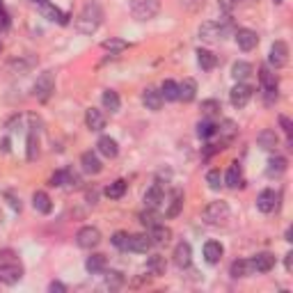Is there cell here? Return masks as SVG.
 Segmentation results:
<instances>
[{
    "mask_svg": "<svg viewBox=\"0 0 293 293\" xmlns=\"http://www.w3.org/2000/svg\"><path fill=\"white\" fill-rule=\"evenodd\" d=\"M101 18H103V12H101L99 3H87L82 7L80 16L76 18V28L80 35H94L101 26Z\"/></svg>",
    "mask_w": 293,
    "mask_h": 293,
    "instance_id": "cell-1",
    "label": "cell"
},
{
    "mask_svg": "<svg viewBox=\"0 0 293 293\" xmlns=\"http://www.w3.org/2000/svg\"><path fill=\"white\" fill-rule=\"evenodd\" d=\"M23 277V266L12 250L0 252V282L3 284H16Z\"/></svg>",
    "mask_w": 293,
    "mask_h": 293,
    "instance_id": "cell-2",
    "label": "cell"
},
{
    "mask_svg": "<svg viewBox=\"0 0 293 293\" xmlns=\"http://www.w3.org/2000/svg\"><path fill=\"white\" fill-rule=\"evenodd\" d=\"M160 12V0H135L131 14L135 21H151Z\"/></svg>",
    "mask_w": 293,
    "mask_h": 293,
    "instance_id": "cell-3",
    "label": "cell"
},
{
    "mask_svg": "<svg viewBox=\"0 0 293 293\" xmlns=\"http://www.w3.org/2000/svg\"><path fill=\"white\" fill-rule=\"evenodd\" d=\"M32 90H35V96L39 101H46L48 96L55 92V76H53L51 71H44L41 76L37 78V82H35Z\"/></svg>",
    "mask_w": 293,
    "mask_h": 293,
    "instance_id": "cell-4",
    "label": "cell"
},
{
    "mask_svg": "<svg viewBox=\"0 0 293 293\" xmlns=\"http://www.w3.org/2000/svg\"><path fill=\"white\" fill-rule=\"evenodd\" d=\"M76 243L82 250H92V247H96L101 243V232L96 227H82L76 234Z\"/></svg>",
    "mask_w": 293,
    "mask_h": 293,
    "instance_id": "cell-5",
    "label": "cell"
},
{
    "mask_svg": "<svg viewBox=\"0 0 293 293\" xmlns=\"http://www.w3.org/2000/svg\"><path fill=\"white\" fill-rule=\"evenodd\" d=\"M268 62H270L275 69H282V67H286V62H289V44L286 41H275L270 46V55H268Z\"/></svg>",
    "mask_w": 293,
    "mask_h": 293,
    "instance_id": "cell-6",
    "label": "cell"
},
{
    "mask_svg": "<svg viewBox=\"0 0 293 293\" xmlns=\"http://www.w3.org/2000/svg\"><path fill=\"white\" fill-rule=\"evenodd\" d=\"M227 216H229L227 202H211L206 208H204V220H206L208 224L222 222V220H227Z\"/></svg>",
    "mask_w": 293,
    "mask_h": 293,
    "instance_id": "cell-7",
    "label": "cell"
},
{
    "mask_svg": "<svg viewBox=\"0 0 293 293\" xmlns=\"http://www.w3.org/2000/svg\"><path fill=\"white\" fill-rule=\"evenodd\" d=\"M229 99H232L234 108H245L247 101L252 99V87L247 82H238L232 92H229Z\"/></svg>",
    "mask_w": 293,
    "mask_h": 293,
    "instance_id": "cell-8",
    "label": "cell"
},
{
    "mask_svg": "<svg viewBox=\"0 0 293 293\" xmlns=\"http://www.w3.org/2000/svg\"><path fill=\"white\" fill-rule=\"evenodd\" d=\"M234 37H236V44L241 51H252V48H257L259 44V37L255 30H247V28H241V30L234 32Z\"/></svg>",
    "mask_w": 293,
    "mask_h": 293,
    "instance_id": "cell-9",
    "label": "cell"
},
{
    "mask_svg": "<svg viewBox=\"0 0 293 293\" xmlns=\"http://www.w3.org/2000/svg\"><path fill=\"white\" fill-rule=\"evenodd\" d=\"M163 199H165V190H163V185L160 183H154L149 190L144 193V206L146 208H158L160 204H163Z\"/></svg>",
    "mask_w": 293,
    "mask_h": 293,
    "instance_id": "cell-10",
    "label": "cell"
},
{
    "mask_svg": "<svg viewBox=\"0 0 293 293\" xmlns=\"http://www.w3.org/2000/svg\"><path fill=\"white\" fill-rule=\"evenodd\" d=\"M277 206V195L275 190H261L257 197V208L261 213H273Z\"/></svg>",
    "mask_w": 293,
    "mask_h": 293,
    "instance_id": "cell-11",
    "label": "cell"
},
{
    "mask_svg": "<svg viewBox=\"0 0 293 293\" xmlns=\"http://www.w3.org/2000/svg\"><path fill=\"white\" fill-rule=\"evenodd\" d=\"M252 270L257 273H268L275 268V255H270V252H259V255L252 259Z\"/></svg>",
    "mask_w": 293,
    "mask_h": 293,
    "instance_id": "cell-12",
    "label": "cell"
},
{
    "mask_svg": "<svg viewBox=\"0 0 293 293\" xmlns=\"http://www.w3.org/2000/svg\"><path fill=\"white\" fill-rule=\"evenodd\" d=\"M174 263H177V268H188L190 261H193V250H190L188 243H179L177 247H174Z\"/></svg>",
    "mask_w": 293,
    "mask_h": 293,
    "instance_id": "cell-13",
    "label": "cell"
},
{
    "mask_svg": "<svg viewBox=\"0 0 293 293\" xmlns=\"http://www.w3.org/2000/svg\"><path fill=\"white\" fill-rule=\"evenodd\" d=\"M151 243L154 241H151V236H146V234H133V236H129V250L144 255V252H149Z\"/></svg>",
    "mask_w": 293,
    "mask_h": 293,
    "instance_id": "cell-14",
    "label": "cell"
},
{
    "mask_svg": "<svg viewBox=\"0 0 293 293\" xmlns=\"http://www.w3.org/2000/svg\"><path fill=\"white\" fill-rule=\"evenodd\" d=\"M142 103L146 106V110L158 112L160 108H163V96H160L158 90H154V87H146V90L142 92Z\"/></svg>",
    "mask_w": 293,
    "mask_h": 293,
    "instance_id": "cell-15",
    "label": "cell"
},
{
    "mask_svg": "<svg viewBox=\"0 0 293 293\" xmlns=\"http://www.w3.org/2000/svg\"><path fill=\"white\" fill-rule=\"evenodd\" d=\"M80 165L87 174H99L101 170H103V165H101L99 156H96L94 151H85V154L80 156Z\"/></svg>",
    "mask_w": 293,
    "mask_h": 293,
    "instance_id": "cell-16",
    "label": "cell"
},
{
    "mask_svg": "<svg viewBox=\"0 0 293 293\" xmlns=\"http://www.w3.org/2000/svg\"><path fill=\"white\" fill-rule=\"evenodd\" d=\"M195 96H197V82L193 78H183V82L179 85V101L190 103V101H195Z\"/></svg>",
    "mask_w": 293,
    "mask_h": 293,
    "instance_id": "cell-17",
    "label": "cell"
},
{
    "mask_svg": "<svg viewBox=\"0 0 293 293\" xmlns=\"http://www.w3.org/2000/svg\"><path fill=\"white\" fill-rule=\"evenodd\" d=\"M96 149H99V154H103L106 158H115V156L119 154L117 140L110 138V135H103V138H99V142H96Z\"/></svg>",
    "mask_w": 293,
    "mask_h": 293,
    "instance_id": "cell-18",
    "label": "cell"
},
{
    "mask_svg": "<svg viewBox=\"0 0 293 293\" xmlns=\"http://www.w3.org/2000/svg\"><path fill=\"white\" fill-rule=\"evenodd\" d=\"M85 121H87V129L90 131H103L106 129V115L96 108H90L85 115Z\"/></svg>",
    "mask_w": 293,
    "mask_h": 293,
    "instance_id": "cell-19",
    "label": "cell"
},
{
    "mask_svg": "<svg viewBox=\"0 0 293 293\" xmlns=\"http://www.w3.org/2000/svg\"><path fill=\"white\" fill-rule=\"evenodd\" d=\"M199 37L204 39V41H218V39H222L220 35V26L218 21H206L199 26Z\"/></svg>",
    "mask_w": 293,
    "mask_h": 293,
    "instance_id": "cell-20",
    "label": "cell"
},
{
    "mask_svg": "<svg viewBox=\"0 0 293 293\" xmlns=\"http://www.w3.org/2000/svg\"><path fill=\"white\" fill-rule=\"evenodd\" d=\"M222 255H224V247L220 245L218 241H208L206 245H204V259H206V263H218L220 259H222Z\"/></svg>",
    "mask_w": 293,
    "mask_h": 293,
    "instance_id": "cell-21",
    "label": "cell"
},
{
    "mask_svg": "<svg viewBox=\"0 0 293 293\" xmlns=\"http://www.w3.org/2000/svg\"><path fill=\"white\" fill-rule=\"evenodd\" d=\"M41 12H44V16L53 23H60V26H67V23H69V14L60 12L57 7H53V5H48V3L41 5Z\"/></svg>",
    "mask_w": 293,
    "mask_h": 293,
    "instance_id": "cell-22",
    "label": "cell"
},
{
    "mask_svg": "<svg viewBox=\"0 0 293 293\" xmlns=\"http://www.w3.org/2000/svg\"><path fill=\"white\" fill-rule=\"evenodd\" d=\"M257 144L261 146L263 151H273L277 146V133L273 129H263L261 133L257 135Z\"/></svg>",
    "mask_w": 293,
    "mask_h": 293,
    "instance_id": "cell-23",
    "label": "cell"
},
{
    "mask_svg": "<svg viewBox=\"0 0 293 293\" xmlns=\"http://www.w3.org/2000/svg\"><path fill=\"white\" fill-rule=\"evenodd\" d=\"M170 238H172V229L170 227H165V224H158L156 222L154 227H151V241L154 243H170Z\"/></svg>",
    "mask_w": 293,
    "mask_h": 293,
    "instance_id": "cell-24",
    "label": "cell"
},
{
    "mask_svg": "<svg viewBox=\"0 0 293 293\" xmlns=\"http://www.w3.org/2000/svg\"><path fill=\"white\" fill-rule=\"evenodd\" d=\"M250 273H255L252 270V263L250 261H245V259H238V261H234L232 263V268H229V275L232 277H247Z\"/></svg>",
    "mask_w": 293,
    "mask_h": 293,
    "instance_id": "cell-25",
    "label": "cell"
},
{
    "mask_svg": "<svg viewBox=\"0 0 293 293\" xmlns=\"http://www.w3.org/2000/svg\"><path fill=\"white\" fill-rule=\"evenodd\" d=\"M106 263H108L106 255H92V257H87L85 268L92 273V275H96V273H103L106 270Z\"/></svg>",
    "mask_w": 293,
    "mask_h": 293,
    "instance_id": "cell-26",
    "label": "cell"
},
{
    "mask_svg": "<svg viewBox=\"0 0 293 293\" xmlns=\"http://www.w3.org/2000/svg\"><path fill=\"white\" fill-rule=\"evenodd\" d=\"M243 181V172H241V165L238 163H232L227 170V177H224V183L229 185V188H238Z\"/></svg>",
    "mask_w": 293,
    "mask_h": 293,
    "instance_id": "cell-27",
    "label": "cell"
},
{
    "mask_svg": "<svg viewBox=\"0 0 293 293\" xmlns=\"http://www.w3.org/2000/svg\"><path fill=\"white\" fill-rule=\"evenodd\" d=\"M32 206L37 208L39 213H51V197H48L44 190H37L35 195H32Z\"/></svg>",
    "mask_w": 293,
    "mask_h": 293,
    "instance_id": "cell-28",
    "label": "cell"
},
{
    "mask_svg": "<svg viewBox=\"0 0 293 293\" xmlns=\"http://www.w3.org/2000/svg\"><path fill=\"white\" fill-rule=\"evenodd\" d=\"M259 80H261V85H263V90L266 92L277 90V76L268 69V67H261V71H259Z\"/></svg>",
    "mask_w": 293,
    "mask_h": 293,
    "instance_id": "cell-29",
    "label": "cell"
},
{
    "mask_svg": "<svg viewBox=\"0 0 293 293\" xmlns=\"http://www.w3.org/2000/svg\"><path fill=\"white\" fill-rule=\"evenodd\" d=\"M232 76H234V80H238V82L247 80V78L252 76V65L250 62H236V65L232 67Z\"/></svg>",
    "mask_w": 293,
    "mask_h": 293,
    "instance_id": "cell-30",
    "label": "cell"
},
{
    "mask_svg": "<svg viewBox=\"0 0 293 293\" xmlns=\"http://www.w3.org/2000/svg\"><path fill=\"white\" fill-rule=\"evenodd\" d=\"M216 62L218 60H216V55H213L211 51H206V48H199L197 51V65L202 67L204 71H211L213 67H216Z\"/></svg>",
    "mask_w": 293,
    "mask_h": 293,
    "instance_id": "cell-31",
    "label": "cell"
},
{
    "mask_svg": "<svg viewBox=\"0 0 293 293\" xmlns=\"http://www.w3.org/2000/svg\"><path fill=\"white\" fill-rule=\"evenodd\" d=\"M268 177H280V174L286 172V158H282V156H275V158L268 160Z\"/></svg>",
    "mask_w": 293,
    "mask_h": 293,
    "instance_id": "cell-32",
    "label": "cell"
},
{
    "mask_svg": "<svg viewBox=\"0 0 293 293\" xmlns=\"http://www.w3.org/2000/svg\"><path fill=\"white\" fill-rule=\"evenodd\" d=\"M103 108L106 110H110V112H117L119 110V106H121V101H119V94H117L115 90H106L103 92Z\"/></svg>",
    "mask_w": 293,
    "mask_h": 293,
    "instance_id": "cell-33",
    "label": "cell"
},
{
    "mask_svg": "<svg viewBox=\"0 0 293 293\" xmlns=\"http://www.w3.org/2000/svg\"><path fill=\"white\" fill-rule=\"evenodd\" d=\"M103 51H110V55H117V53H121V51H126L129 48V44L124 41V39H117V37H110V39H106L103 44Z\"/></svg>",
    "mask_w": 293,
    "mask_h": 293,
    "instance_id": "cell-34",
    "label": "cell"
},
{
    "mask_svg": "<svg viewBox=\"0 0 293 293\" xmlns=\"http://www.w3.org/2000/svg\"><path fill=\"white\" fill-rule=\"evenodd\" d=\"M160 96L165 101H179V85L174 80H165L160 87Z\"/></svg>",
    "mask_w": 293,
    "mask_h": 293,
    "instance_id": "cell-35",
    "label": "cell"
},
{
    "mask_svg": "<svg viewBox=\"0 0 293 293\" xmlns=\"http://www.w3.org/2000/svg\"><path fill=\"white\" fill-rule=\"evenodd\" d=\"M220 101L216 99H206V101H202V115H204V119H213V117H218L220 115Z\"/></svg>",
    "mask_w": 293,
    "mask_h": 293,
    "instance_id": "cell-36",
    "label": "cell"
},
{
    "mask_svg": "<svg viewBox=\"0 0 293 293\" xmlns=\"http://www.w3.org/2000/svg\"><path fill=\"white\" fill-rule=\"evenodd\" d=\"M146 270H149L151 275H163L165 273V257H160V255L149 257V261H146Z\"/></svg>",
    "mask_w": 293,
    "mask_h": 293,
    "instance_id": "cell-37",
    "label": "cell"
},
{
    "mask_svg": "<svg viewBox=\"0 0 293 293\" xmlns=\"http://www.w3.org/2000/svg\"><path fill=\"white\" fill-rule=\"evenodd\" d=\"M124 193H126V181L124 179H117L115 183H110L108 188H106V197L108 199H119Z\"/></svg>",
    "mask_w": 293,
    "mask_h": 293,
    "instance_id": "cell-38",
    "label": "cell"
},
{
    "mask_svg": "<svg viewBox=\"0 0 293 293\" xmlns=\"http://www.w3.org/2000/svg\"><path fill=\"white\" fill-rule=\"evenodd\" d=\"M181 206H183V193H181V190H174L172 204H170V208H168V213H165V216H168V218H177L179 211H181Z\"/></svg>",
    "mask_w": 293,
    "mask_h": 293,
    "instance_id": "cell-39",
    "label": "cell"
},
{
    "mask_svg": "<svg viewBox=\"0 0 293 293\" xmlns=\"http://www.w3.org/2000/svg\"><path fill=\"white\" fill-rule=\"evenodd\" d=\"M218 133V126L213 124L211 119H204V121H199L197 124V135L199 138H211V135H216Z\"/></svg>",
    "mask_w": 293,
    "mask_h": 293,
    "instance_id": "cell-40",
    "label": "cell"
},
{
    "mask_svg": "<svg viewBox=\"0 0 293 293\" xmlns=\"http://www.w3.org/2000/svg\"><path fill=\"white\" fill-rule=\"evenodd\" d=\"M218 129H220V135L224 138V142H229V140L236 135V124H234L232 119H224L222 126H218Z\"/></svg>",
    "mask_w": 293,
    "mask_h": 293,
    "instance_id": "cell-41",
    "label": "cell"
},
{
    "mask_svg": "<svg viewBox=\"0 0 293 293\" xmlns=\"http://www.w3.org/2000/svg\"><path fill=\"white\" fill-rule=\"evenodd\" d=\"M39 158V140L35 133L28 135V160H37Z\"/></svg>",
    "mask_w": 293,
    "mask_h": 293,
    "instance_id": "cell-42",
    "label": "cell"
},
{
    "mask_svg": "<svg viewBox=\"0 0 293 293\" xmlns=\"http://www.w3.org/2000/svg\"><path fill=\"white\" fill-rule=\"evenodd\" d=\"M82 181H80V174L76 172L73 168H67L65 170V185H69V188H78Z\"/></svg>",
    "mask_w": 293,
    "mask_h": 293,
    "instance_id": "cell-43",
    "label": "cell"
},
{
    "mask_svg": "<svg viewBox=\"0 0 293 293\" xmlns=\"http://www.w3.org/2000/svg\"><path fill=\"white\" fill-rule=\"evenodd\" d=\"M121 284H124V275L117 270H110L108 277H106V286H108V289H119Z\"/></svg>",
    "mask_w": 293,
    "mask_h": 293,
    "instance_id": "cell-44",
    "label": "cell"
},
{
    "mask_svg": "<svg viewBox=\"0 0 293 293\" xmlns=\"http://www.w3.org/2000/svg\"><path fill=\"white\" fill-rule=\"evenodd\" d=\"M206 183L211 190H220V185H222V177H220V170H211V172L206 174Z\"/></svg>",
    "mask_w": 293,
    "mask_h": 293,
    "instance_id": "cell-45",
    "label": "cell"
},
{
    "mask_svg": "<svg viewBox=\"0 0 293 293\" xmlns=\"http://www.w3.org/2000/svg\"><path fill=\"white\" fill-rule=\"evenodd\" d=\"M112 245L115 247H119V250H129V234H124V232H117L115 236H112Z\"/></svg>",
    "mask_w": 293,
    "mask_h": 293,
    "instance_id": "cell-46",
    "label": "cell"
},
{
    "mask_svg": "<svg viewBox=\"0 0 293 293\" xmlns=\"http://www.w3.org/2000/svg\"><path fill=\"white\" fill-rule=\"evenodd\" d=\"M140 222L144 224V227H154L156 224V213H154V208H146L144 213H140Z\"/></svg>",
    "mask_w": 293,
    "mask_h": 293,
    "instance_id": "cell-47",
    "label": "cell"
},
{
    "mask_svg": "<svg viewBox=\"0 0 293 293\" xmlns=\"http://www.w3.org/2000/svg\"><path fill=\"white\" fill-rule=\"evenodd\" d=\"M280 126L284 129V133H286V138L291 140V135H293V124H291V119L286 115H280Z\"/></svg>",
    "mask_w": 293,
    "mask_h": 293,
    "instance_id": "cell-48",
    "label": "cell"
},
{
    "mask_svg": "<svg viewBox=\"0 0 293 293\" xmlns=\"http://www.w3.org/2000/svg\"><path fill=\"white\" fill-rule=\"evenodd\" d=\"M51 185L53 188H60V185H65V170H57L55 174L51 177Z\"/></svg>",
    "mask_w": 293,
    "mask_h": 293,
    "instance_id": "cell-49",
    "label": "cell"
},
{
    "mask_svg": "<svg viewBox=\"0 0 293 293\" xmlns=\"http://www.w3.org/2000/svg\"><path fill=\"white\" fill-rule=\"evenodd\" d=\"M5 197L9 199V206H12L14 211H21V199H18L16 195L12 193V190H7V193H5Z\"/></svg>",
    "mask_w": 293,
    "mask_h": 293,
    "instance_id": "cell-50",
    "label": "cell"
},
{
    "mask_svg": "<svg viewBox=\"0 0 293 293\" xmlns=\"http://www.w3.org/2000/svg\"><path fill=\"white\" fill-rule=\"evenodd\" d=\"M218 7L222 9V12H232V9L236 7V0H218Z\"/></svg>",
    "mask_w": 293,
    "mask_h": 293,
    "instance_id": "cell-51",
    "label": "cell"
},
{
    "mask_svg": "<svg viewBox=\"0 0 293 293\" xmlns=\"http://www.w3.org/2000/svg\"><path fill=\"white\" fill-rule=\"evenodd\" d=\"M48 291L51 293H65L67 286L62 284V282H51V284H48Z\"/></svg>",
    "mask_w": 293,
    "mask_h": 293,
    "instance_id": "cell-52",
    "label": "cell"
},
{
    "mask_svg": "<svg viewBox=\"0 0 293 293\" xmlns=\"http://www.w3.org/2000/svg\"><path fill=\"white\" fill-rule=\"evenodd\" d=\"M96 197H99V190H96V188L87 190V202H90V204H96Z\"/></svg>",
    "mask_w": 293,
    "mask_h": 293,
    "instance_id": "cell-53",
    "label": "cell"
},
{
    "mask_svg": "<svg viewBox=\"0 0 293 293\" xmlns=\"http://www.w3.org/2000/svg\"><path fill=\"white\" fill-rule=\"evenodd\" d=\"M7 26H9V16L3 12V9H0V30H5Z\"/></svg>",
    "mask_w": 293,
    "mask_h": 293,
    "instance_id": "cell-54",
    "label": "cell"
},
{
    "mask_svg": "<svg viewBox=\"0 0 293 293\" xmlns=\"http://www.w3.org/2000/svg\"><path fill=\"white\" fill-rule=\"evenodd\" d=\"M284 266H286V270H293V252H289V255H286V259H284Z\"/></svg>",
    "mask_w": 293,
    "mask_h": 293,
    "instance_id": "cell-55",
    "label": "cell"
},
{
    "mask_svg": "<svg viewBox=\"0 0 293 293\" xmlns=\"http://www.w3.org/2000/svg\"><path fill=\"white\" fill-rule=\"evenodd\" d=\"M0 151H3V154H7V151H9V138L0 140Z\"/></svg>",
    "mask_w": 293,
    "mask_h": 293,
    "instance_id": "cell-56",
    "label": "cell"
},
{
    "mask_svg": "<svg viewBox=\"0 0 293 293\" xmlns=\"http://www.w3.org/2000/svg\"><path fill=\"white\" fill-rule=\"evenodd\" d=\"M32 3H35V5H46L48 0H32Z\"/></svg>",
    "mask_w": 293,
    "mask_h": 293,
    "instance_id": "cell-57",
    "label": "cell"
},
{
    "mask_svg": "<svg viewBox=\"0 0 293 293\" xmlns=\"http://www.w3.org/2000/svg\"><path fill=\"white\" fill-rule=\"evenodd\" d=\"M280 3H284V0H275V5H280Z\"/></svg>",
    "mask_w": 293,
    "mask_h": 293,
    "instance_id": "cell-58",
    "label": "cell"
},
{
    "mask_svg": "<svg viewBox=\"0 0 293 293\" xmlns=\"http://www.w3.org/2000/svg\"><path fill=\"white\" fill-rule=\"evenodd\" d=\"M0 9H3V0H0Z\"/></svg>",
    "mask_w": 293,
    "mask_h": 293,
    "instance_id": "cell-59",
    "label": "cell"
}]
</instances>
